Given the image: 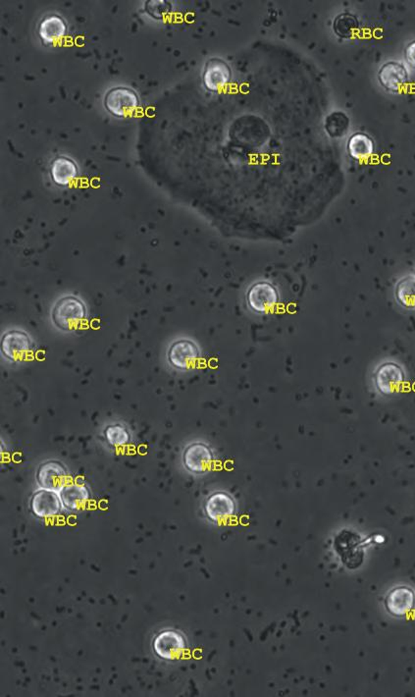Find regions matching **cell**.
Listing matches in <instances>:
<instances>
[{"label": "cell", "instance_id": "6da1fadb", "mask_svg": "<svg viewBox=\"0 0 415 697\" xmlns=\"http://www.w3.org/2000/svg\"><path fill=\"white\" fill-rule=\"evenodd\" d=\"M87 315L84 302L72 295L59 299L51 310L52 322L62 331L76 330L83 326Z\"/></svg>", "mask_w": 415, "mask_h": 697}, {"label": "cell", "instance_id": "8992f818", "mask_svg": "<svg viewBox=\"0 0 415 697\" xmlns=\"http://www.w3.org/2000/svg\"><path fill=\"white\" fill-rule=\"evenodd\" d=\"M201 356L199 346L192 340H177L170 345L167 351V360L171 367L178 371H189L196 367Z\"/></svg>", "mask_w": 415, "mask_h": 697}, {"label": "cell", "instance_id": "3957f363", "mask_svg": "<svg viewBox=\"0 0 415 697\" xmlns=\"http://www.w3.org/2000/svg\"><path fill=\"white\" fill-rule=\"evenodd\" d=\"M187 640L182 633L175 630L161 631L153 641L155 655L162 660L172 661L180 659L187 650Z\"/></svg>", "mask_w": 415, "mask_h": 697}, {"label": "cell", "instance_id": "7402d4cb", "mask_svg": "<svg viewBox=\"0 0 415 697\" xmlns=\"http://www.w3.org/2000/svg\"><path fill=\"white\" fill-rule=\"evenodd\" d=\"M358 29V21L355 16L350 13H342L338 16L334 21L336 35L342 38H350L355 35Z\"/></svg>", "mask_w": 415, "mask_h": 697}, {"label": "cell", "instance_id": "ffe728a7", "mask_svg": "<svg viewBox=\"0 0 415 697\" xmlns=\"http://www.w3.org/2000/svg\"><path fill=\"white\" fill-rule=\"evenodd\" d=\"M103 435L108 445L114 448L123 447L131 441L130 433L121 424H110L106 426L103 430Z\"/></svg>", "mask_w": 415, "mask_h": 697}, {"label": "cell", "instance_id": "d6986e66", "mask_svg": "<svg viewBox=\"0 0 415 697\" xmlns=\"http://www.w3.org/2000/svg\"><path fill=\"white\" fill-rule=\"evenodd\" d=\"M394 297L400 305L405 308L414 310L415 308V276L403 277L394 289Z\"/></svg>", "mask_w": 415, "mask_h": 697}, {"label": "cell", "instance_id": "4fadbf2b", "mask_svg": "<svg viewBox=\"0 0 415 697\" xmlns=\"http://www.w3.org/2000/svg\"><path fill=\"white\" fill-rule=\"evenodd\" d=\"M414 605V591L405 585L394 587L385 598V607L394 617L407 616Z\"/></svg>", "mask_w": 415, "mask_h": 697}, {"label": "cell", "instance_id": "277c9868", "mask_svg": "<svg viewBox=\"0 0 415 697\" xmlns=\"http://www.w3.org/2000/svg\"><path fill=\"white\" fill-rule=\"evenodd\" d=\"M140 106L135 90L129 88H111L104 97V106L113 117L124 118L133 114Z\"/></svg>", "mask_w": 415, "mask_h": 697}, {"label": "cell", "instance_id": "ba28073f", "mask_svg": "<svg viewBox=\"0 0 415 697\" xmlns=\"http://www.w3.org/2000/svg\"><path fill=\"white\" fill-rule=\"evenodd\" d=\"M31 337L25 331L9 330L1 338V353L11 362H20L28 358L33 351Z\"/></svg>", "mask_w": 415, "mask_h": 697}, {"label": "cell", "instance_id": "ac0fdd59", "mask_svg": "<svg viewBox=\"0 0 415 697\" xmlns=\"http://www.w3.org/2000/svg\"><path fill=\"white\" fill-rule=\"evenodd\" d=\"M348 151L351 158L355 160H368L371 154H373V140L364 133L355 134L349 140Z\"/></svg>", "mask_w": 415, "mask_h": 697}, {"label": "cell", "instance_id": "5b68a950", "mask_svg": "<svg viewBox=\"0 0 415 697\" xmlns=\"http://www.w3.org/2000/svg\"><path fill=\"white\" fill-rule=\"evenodd\" d=\"M246 298L247 304L253 312L263 315L275 308L280 297L273 284L258 281L249 288Z\"/></svg>", "mask_w": 415, "mask_h": 697}, {"label": "cell", "instance_id": "52a82bcc", "mask_svg": "<svg viewBox=\"0 0 415 697\" xmlns=\"http://www.w3.org/2000/svg\"><path fill=\"white\" fill-rule=\"evenodd\" d=\"M184 467L190 474H203L212 469L214 455L210 447L203 442H194L184 449Z\"/></svg>", "mask_w": 415, "mask_h": 697}, {"label": "cell", "instance_id": "7a4b0ae2", "mask_svg": "<svg viewBox=\"0 0 415 697\" xmlns=\"http://www.w3.org/2000/svg\"><path fill=\"white\" fill-rule=\"evenodd\" d=\"M405 380V374L399 363H381L373 374L376 390L383 396H391L400 392Z\"/></svg>", "mask_w": 415, "mask_h": 697}, {"label": "cell", "instance_id": "9c48e42d", "mask_svg": "<svg viewBox=\"0 0 415 697\" xmlns=\"http://www.w3.org/2000/svg\"><path fill=\"white\" fill-rule=\"evenodd\" d=\"M204 512L206 517L213 523H227L235 516L237 505L230 494L217 491L206 499L204 503Z\"/></svg>", "mask_w": 415, "mask_h": 697}, {"label": "cell", "instance_id": "7c38bea8", "mask_svg": "<svg viewBox=\"0 0 415 697\" xmlns=\"http://www.w3.org/2000/svg\"><path fill=\"white\" fill-rule=\"evenodd\" d=\"M232 72L230 67L219 58H212L206 63L203 71V84L208 90L219 92L226 87L231 80Z\"/></svg>", "mask_w": 415, "mask_h": 697}, {"label": "cell", "instance_id": "5bb4252c", "mask_svg": "<svg viewBox=\"0 0 415 697\" xmlns=\"http://www.w3.org/2000/svg\"><path fill=\"white\" fill-rule=\"evenodd\" d=\"M63 507L69 512H78L87 507L90 499V492L86 485L79 483H67L58 491Z\"/></svg>", "mask_w": 415, "mask_h": 697}, {"label": "cell", "instance_id": "e0dca14e", "mask_svg": "<svg viewBox=\"0 0 415 697\" xmlns=\"http://www.w3.org/2000/svg\"><path fill=\"white\" fill-rule=\"evenodd\" d=\"M67 33V25L64 20L58 15H49L45 17L40 24L38 35L42 42L47 45H53L60 42Z\"/></svg>", "mask_w": 415, "mask_h": 697}, {"label": "cell", "instance_id": "8fae6325", "mask_svg": "<svg viewBox=\"0 0 415 697\" xmlns=\"http://www.w3.org/2000/svg\"><path fill=\"white\" fill-rule=\"evenodd\" d=\"M63 504L58 492L40 489L36 491L29 500V508L34 516L42 519H53L60 514Z\"/></svg>", "mask_w": 415, "mask_h": 697}, {"label": "cell", "instance_id": "cb8c5ba5", "mask_svg": "<svg viewBox=\"0 0 415 697\" xmlns=\"http://www.w3.org/2000/svg\"><path fill=\"white\" fill-rule=\"evenodd\" d=\"M405 59L412 67H415V42L407 45L405 51Z\"/></svg>", "mask_w": 415, "mask_h": 697}, {"label": "cell", "instance_id": "2e32d148", "mask_svg": "<svg viewBox=\"0 0 415 697\" xmlns=\"http://www.w3.org/2000/svg\"><path fill=\"white\" fill-rule=\"evenodd\" d=\"M51 176L54 184L60 187H66L78 176V167L71 158L58 156L52 161Z\"/></svg>", "mask_w": 415, "mask_h": 697}, {"label": "cell", "instance_id": "9a60e30c", "mask_svg": "<svg viewBox=\"0 0 415 697\" xmlns=\"http://www.w3.org/2000/svg\"><path fill=\"white\" fill-rule=\"evenodd\" d=\"M379 81L387 90L399 92L407 82L408 73L398 62H388L379 71Z\"/></svg>", "mask_w": 415, "mask_h": 697}, {"label": "cell", "instance_id": "603a6c76", "mask_svg": "<svg viewBox=\"0 0 415 697\" xmlns=\"http://www.w3.org/2000/svg\"><path fill=\"white\" fill-rule=\"evenodd\" d=\"M170 8H171L170 4L163 0H158V1L151 0V1L147 2L146 5L147 12L153 16L154 19L158 20L163 19V17L169 12Z\"/></svg>", "mask_w": 415, "mask_h": 697}, {"label": "cell", "instance_id": "30bf717a", "mask_svg": "<svg viewBox=\"0 0 415 697\" xmlns=\"http://www.w3.org/2000/svg\"><path fill=\"white\" fill-rule=\"evenodd\" d=\"M36 480L42 489L60 491L68 483V471L59 461H47L38 467Z\"/></svg>", "mask_w": 415, "mask_h": 697}, {"label": "cell", "instance_id": "44dd1931", "mask_svg": "<svg viewBox=\"0 0 415 697\" xmlns=\"http://www.w3.org/2000/svg\"><path fill=\"white\" fill-rule=\"evenodd\" d=\"M349 124V118L344 113L334 112L326 118V132L332 138H341L348 132Z\"/></svg>", "mask_w": 415, "mask_h": 697}]
</instances>
